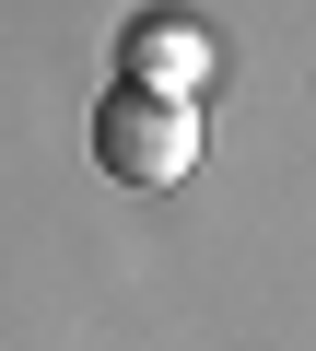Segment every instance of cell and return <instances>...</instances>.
Returning a JSON list of instances; mask_svg holds the SVG:
<instances>
[{"instance_id": "6da1fadb", "label": "cell", "mask_w": 316, "mask_h": 351, "mask_svg": "<svg viewBox=\"0 0 316 351\" xmlns=\"http://www.w3.org/2000/svg\"><path fill=\"white\" fill-rule=\"evenodd\" d=\"M94 164L117 176V188H176V176L199 164V106L141 94V82H106L94 94Z\"/></svg>"}, {"instance_id": "7a4b0ae2", "label": "cell", "mask_w": 316, "mask_h": 351, "mask_svg": "<svg viewBox=\"0 0 316 351\" xmlns=\"http://www.w3.org/2000/svg\"><path fill=\"white\" fill-rule=\"evenodd\" d=\"M117 82L199 106V82H211V24H199V12H141V24L117 36Z\"/></svg>"}]
</instances>
